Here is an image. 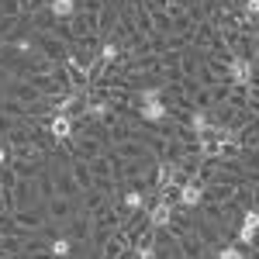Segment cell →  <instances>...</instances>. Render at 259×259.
<instances>
[{
  "label": "cell",
  "mask_w": 259,
  "mask_h": 259,
  "mask_svg": "<svg viewBox=\"0 0 259 259\" xmlns=\"http://www.w3.org/2000/svg\"><path fill=\"white\" fill-rule=\"evenodd\" d=\"M7 159H11V149H7V145L0 142V166H7Z\"/></svg>",
  "instance_id": "obj_16"
},
{
  "label": "cell",
  "mask_w": 259,
  "mask_h": 259,
  "mask_svg": "<svg viewBox=\"0 0 259 259\" xmlns=\"http://www.w3.org/2000/svg\"><path fill=\"white\" fill-rule=\"evenodd\" d=\"M11 49H14L18 56H24V59H28V56H35V49H38V45H35V38H31V35H18V38L11 41Z\"/></svg>",
  "instance_id": "obj_13"
},
{
  "label": "cell",
  "mask_w": 259,
  "mask_h": 259,
  "mask_svg": "<svg viewBox=\"0 0 259 259\" xmlns=\"http://www.w3.org/2000/svg\"><path fill=\"white\" fill-rule=\"evenodd\" d=\"M204 200V183L200 180H183L177 187V207H197Z\"/></svg>",
  "instance_id": "obj_4"
},
{
  "label": "cell",
  "mask_w": 259,
  "mask_h": 259,
  "mask_svg": "<svg viewBox=\"0 0 259 259\" xmlns=\"http://www.w3.org/2000/svg\"><path fill=\"white\" fill-rule=\"evenodd\" d=\"M90 118H97V121H111V114H114V107L107 104V100H87V107H83Z\"/></svg>",
  "instance_id": "obj_11"
},
{
  "label": "cell",
  "mask_w": 259,
  "mask_h": 259,
  "mask_svg": "<svg viewBox=\"0 0 259 259\" xmlns=\"http://www.w3.org/2000/svg\"><path fill=\"white\" fill-rule=\"evenodd\" d=\"M173 200L166 197V194H159V200L149 207V228H169L173 225Z\"/></svg>",
  "instance_id": "obj_2"
},
{
  "label": "cell",
  "mask_w": 259,
  "mask_h": 259,
  "mask_svg": "<svg viewBox=\"0 0 259 259\" xmlns=\"http://www.w3.org/2000/svg\"><path fill=\"white\" fill-rule=\"evenodd\" d=\"M0 52H4V41H0Z\"/></svg>",
  "instance_id": "obj_17"
},
{
  "label": "cell",
  "mask_w": 259,
  "mask_h": 259,
  "mask_svg": "<svg viewBox=\"0 0 259 259\" xmlns=\"http://www.w3.org/2000/svg\"><path fill=\"white\" fill-rule=\"evenodd\" d=\"M139 118L152 121V124H159V121L169 118V107L162 104V97H159V100H145V104H139Z\"/></svg>",
  "instance_id": "obj_8"
},
{
  "label": "cell",
  "mask_w": 259,
  "mask_h": 259,
  "mask_svg": "<svg viewBox=\"0 0 259 259\" xmlns=\"http://www.w3.org/2000/svg\"><path fill=\"white\" fill-rule=\"evenodd\" d=\"M76 239H69V235H52V239L45 242V252H49V259H69L73 256V245Z\"/></svg>",
  "instance_id": "obj_7"
},
{
  "label": "cell",
  "mask_w": 259,
  "mask_h": 259,
  "mask_svg": "<svg viewBox=\"0 0 259 259\" xmlns=\"http://www.w3.org/2000/svg\"><path fill=\"white\" fill-rule=\"evenodd\" d=\"M121 207H124L128 214H142V211H145V190H142V187H128V190L121 194Z\"/></svg>",
  "instance_id": "obj_9"
},
{
  "label": "cell",
  "mask_w": 259,
  "mask_h": 259,
  "mask_svg": "<svg viewBox=\"0 0 259 259\" xmlns=\"http://www.w3.org/2000/svg\"><path fill=\"white\" fill-rule=\"evenodd\" d=\"M31 187H35L31 180H18V183H14V204H18V207H28V204L35 200V190H31Z\"/></svg>",
  "instance_id": "obj_10"
},
{
  "label": "cell",
  "mask_w": 259,
  "mask_h": 259,
  "mask_svg": "<svg viewBox=\"0 0 259 259\" xmlns=\"http://www.w3.org/2000/svg\"><path fill=\"white\" fill-rule=\"evenodd\" d=\"M256 235H259V207H249V211L242 214V225H239V232H235V242L252 245Z\"/></svg>",
  "instance_id": "obj_5"
},
{
  "label": "cell",
  "mask_w": 259,
  "mask_h": 259,
  "mask_svg": "<svg viewBox=\"0 0 259 259\" xmlns=\"http://www.w3.org/2000/svg\"><path fill=\"white\" fill-rule=\"evenodd\" d=\"M45 14L52 21H69L80 14V0H45Z\"/></svg>",
  "instance_id": "obj_6"
},
{
  "label": "cell",
  "mask_w": 259,
  "mask_h": 259,
  "mask_svg": "<svg viewBox=\"0 0 259 259\" xmlns=\"http://www.w3.org/2000/svg\"><path fill=\"white\" fill-rule=\"evenodd\" d=\"M207 124H214V121H211V111H207V107H197V111L190 114V124H187V128H190V135H197Z\"/></svg>",
  "instance_id": "obj_12"
},
{
  "label": "cell",
  "mask_w": 259,
  "mask_h": 259,
  "mask_svg": "<svg viewBox=\"0 0 259 259\" xmlns=\"http://www.w3.org/2000/svg\"><path fill=\"white\" fill-rule=\"evenodd\" d=\"M218 259H245V252H242V245H221Z\"/></svg>",
  "instance_id": "obj_15"
},
{
  "label": "cell",
  "mask_w": 259,
  "mask_h": 259,
  "mask_svg": "<svg viewBox=\"0 0 259 259\" xmlns=\"http://www.w3.org/2000/svg\"><path fill=\"white\" fill-rule=\"evenodd\" d=\"M228 80L235 83V87H249V83L256 80V66L249 56H232L228 62Z\"/></svg>",
  "instance_id": "obj_1"
},
{
  "label": "cell",
  "mask_w": 259,
  "mask_h": 259,
  "mask_svg": "<svg viewBox=\"0 0 259 259\" xmlns=\"http://www.w3.org/2000/svg\"><path fill=\"white\" fill-rule=\"evenodd\" d=\"M239 14L245 24H259V0H242L239 4Z\"/></svg>",
  "instance_id": "obj_14"
},
{
  "label": "cell",
  "mask_w": 259,
  "mask_h": 259,
  "mask_svg": "<svg viewBox=\"0 0 259 259\" xmlns=\"http://www.w3.org/2000/svg\"><path fill=\"white\" fill-rule=\"evenodd\" d=\"M76 135V121H73V114H52L49 118V139L52 142H69Z\"/></svg>",
  "instance_id": "obj_3"
}]
</instances>
